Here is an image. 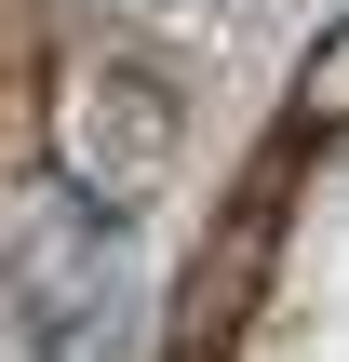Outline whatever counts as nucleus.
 <instances>
[{"label": "nucleus", "instance_id": "obj_4", "mask_svg": "<svg viewBox=\"0 0 349 362\" xmlns=\"http://www.w3.org/2000/svg\"><path fill=\"white\" fill-rule=\"evenodd\" d=\"M296 121H309V134H349V13L296 54Z\"/></svg>", "mask_w": 349, "mask_h": 362}, {"label": "nucleus", "instance_id": "obj_6", "mask_svg": "<svg viewBox=\"0 0 349 362\" xmlns=\"http://www.w3.org/2000/svg\"><path fill=\"white\" fill-rule=\"evenodd\" d=\"M148 13H175V0H148Z\"/></svg>", "mask_w": 349, "mask_h": 362}, {"label": "nucleus", "instance_id": "obj_2", "mask_svg": "<svg viewBox=\"0 0 349 362\" xmlns=\"http://www.w3.org/2000/svg\"><path fill=\"white\" fill-rule=\"evenodd\" d=\"M108 202L81 188V175H54V161H27L13 188H0V296L67 349L81 336V309H94V282H108Z\"/></svg>", "mask_w": 349, "mask_h": 362}, {"label": "nucleus", "instance_id": "obj_5", "mask_svg": "<svg viewBox=\"0 0 349 362\" xmlns=\"http://www.w3.org/2000/svg\"><path fill=\"white\" fill-rule=\"evenodd\" d=\"M13 40H27V0H0V54H13Z\"/></svg>", "mask_w": 349, "mask_h": 362}, {"label": "nucleus", "instance_id": "obj_1", "mask_svg": "<svg viewBox=\"0 0 349 362\" xmlns=\"http://www.w3.org/2000/svg\"><path fill=\"white\" fill-rule=\"evenodd\" d=\"M175 148H188V107L148 54H81L54 81V175H81L108 215L161 202L175 188Z\"/></svg>", "mask_w": 349, "mask_h": 362}, {"label": "nucleus", "instance_id": "obj_3", "mask_svg": "<svg viewBox=\"0 0 349 362\" xmlns=\"http://www.w3.org/2000/svg\"><path fill=\"white\" fill-rule=\"evenodd\" d=\"M282 175H296V148H269V161L229 188V215L202 228V255H188V282H175V349H215V336L256 309V282H269V255H282Z\"/></svg>", "mask_w": 349, "mask_h": 362}]
</instances>
